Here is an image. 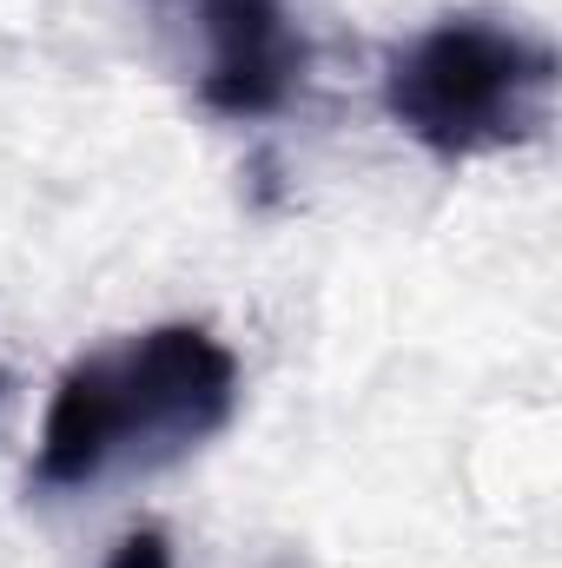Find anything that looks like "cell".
<instances>
[{
    "mask_svg": "<svg viewBox=\"0 0 562 568\" xmlns=\"http://www.w3.org/2000/svg\"><path fill=\"white\" fill-rule=\"evenodd\" d=\"M239 417V357L205 324H152L107 351H87L40 417L27 483L73 496L107 476L165 469Z\"/></svg>",
    "mask_w": 562,
    "mask_h": 568,
    "instance_id": "1",
    "label": "cell"
},
{
    "mask_svg": "<svg viewBox=\"0 0 562 568\" xmlns=\"http://www.w3.org/2000/svg\"><path fill=\"white\" fill-rule=\"evenodd\" d=\"M556 47L490 13H443L384 60V113L430 159H496L550 126Z\"/></svg>",
    "mask_w": 562,
    "mask_h": 568,
    "instance_id": "2",
    "label": "cell"
},
{
    "mask_svg": "<svg viewBox=\"0 0 562 568\" xmlns=\"http://www.w3.org/2000/svg\"><path fill=\"white\" fill-rule=\"evenodd\" d=\"M199 33V100L219 120H272L298 93L311 47L279 0H185Z\"/></svg>",
    "mask_w": 562,
    "mask_h": 568,
    "instance_id": "3",
    "label": "cell"
},
{
    "mask_svg": "<svg viewBox=\"0 0 562 568\" xmlns=\"http://www.w3.org/2000/svg\"><path fill=\"white\" fill-rule=\"evenodd\" d=\"M100 568H172V542H165V529H127Z\"/></svg>",
    "mask_w": 562,
    "mask_h": 568,
    "instance_id": "4",
    "label": "cell"
}]
</instances>
